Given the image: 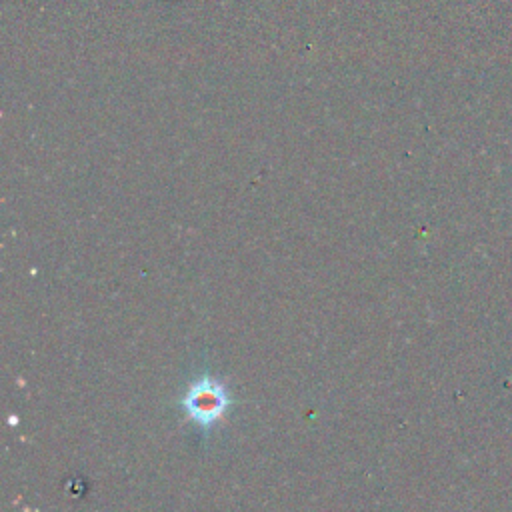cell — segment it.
Returning <instances> with one entry per match:
<instances>
[{"instance_id":"obj_1","label":"cell","mask_w":512,"mask_h":512,"mask_svg":"<svg viewBox=\"0 0 512 512\" xmlns=\"http://www.w3.org/2000/svg\"><path fill=\"white\" fill-rule=\"evenodd\" d=\"M230 404V396L226 386L210 376H202L194 380L182 400L186 416L202 428L214 426L226 412Z\"/></svg>"}]
</instances>
